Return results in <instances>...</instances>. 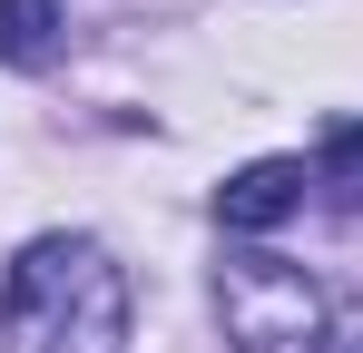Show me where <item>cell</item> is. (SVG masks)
Instances as JSON below:
<instances>
[{
  "label": "cell",
  "mask_w": 363,
  "mask_h": 353,
  "mask_svg": "<svg viewBox=\"0 0 363 353\" xmlns=\"http://www.w3.org/2000/svg\"><path fill=\"white\" fill-rule=\"evenodd\" d=\"M128 265L99 235H30L0 275L10 353H128Z\"/></svg>",
  "instance_id": "cell-1"
},
{
  "label": "cell",
  "mask_w": 363,
  "mask_h": 353,
  "mask_svg": "<svg viewBox=\"0 0 363 353\" xmlns=\"http://www.w3.org/2000/svg\"><path fill=\"white\" fill-rule=\"evenodd\" d=\"M216 324L236 353H314L324 344V285L285 255H226L216 265Z\"/></svg>",
  "instance_id": "cell-2"
},
{
  "label": "cell",
  "mask_w": 363,
  "mask_h": 353,
  "mask_svg": "<svg viewBox=\"0 0 363 353\" xmlns=\"http://www.w3.org/2000/svg\"><path fill=\"white\" fill-rule=\"evenodd\" d=\"M304 186H314L304 157H255V167H236L226 186H216V226L226 235H265V226H285V216L304 206Z\"/></svg>",
  "instance_id": "cell-3"
},
{
  "label": "cell",
  "mask_w": 363,
  "mask_h": 353,
  "mask_svg": "<svg viewBox=\"0 0 363 353\" xmlns=\"http://www.w3.org/2000/svg\"><path fill=\"white\" fill-rule=\"evenodd\" d=\"M60 59V0H0V69H50Z\"/></svg>",
  "instance_id": "cell-4"
},
{
  "label": "cell",
  "mask_w": 363,
  "mask_h": 353,
  "mask_svg": "<svg viewBox=\"0 0 363 353\" xmlns=\"http://www.w3.org/2000/svg\"><path fill=\"white\" fill-rule=\"evenodd\" d=\"M314 186H324L344 216H363V118H344V128L324 138V157H314Z\"/></svg>",
  "instance_id": "cell-5"
}]
</instances>
